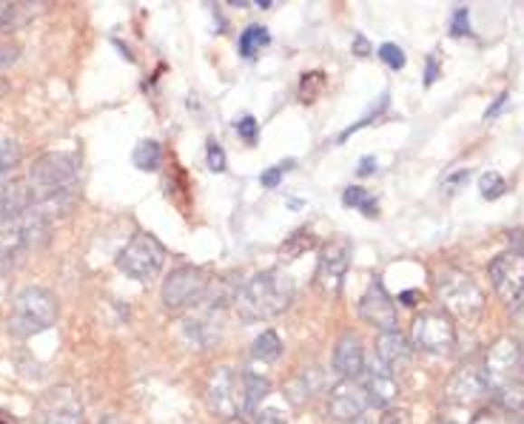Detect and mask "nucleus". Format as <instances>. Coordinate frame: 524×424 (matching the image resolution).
I'll use <instances>...</instances> for the list:
<instances>
[{
    "instance_id": "25",
    "label": "nucleus",
    "mask_w": 524,
    "mask_h": 424,
    "mask_svg": "<svg viewBox=\"0 0 524 424\" xmlns=\"http://www.w3.org/2000/svg\"><path fill=\"white\" fill-rule=\"evenodd\" d=\"M131 160L140 171H157L163 163V148L157 140H143V143H138V148H134Z\"/></svg>"
},
{
    "instance_id": "3",
    "label": "nucleus",
    "mask_w": 524,
    "mask_h": 424,
    "mask_svg": "<svg viewBox=\"0 0 524 424\" xmlns=\"http://www.w3.org/2000/svg\"><path fill=\"white\" fill-rule=\"evenodd\" d=\"M436 299L451 319H476L484 311L481 287L459 268H442L436 274Z\"/></svg>"
},
{
    "instance_id": "24",
    "label": "nucleus",
    "mask_w": 524,
    "mask_h": 424,
    "mask_svg": "<svg viewBox=\"0 0 524 424\" xmlns=\"http://www.w3.org/2000/svg\"><path fill=\"white\" fill-rule=\"evenodd\" d=\"M251 356L260 362H277L282 356V339L274 331H262L251 344Z\"/></svg>"
},
{
    "instance_id": "51",
    "label": "nucleus",
    "mask_w": 524,
    "mask_h": 424,
    "mask_svg": "<svg viewBox=\"0 0 524 424\" xmlns=\"http://www.w3.org/2000/svg\"><path fill=\"white\" fill-rule=\"evenodd\" d=\"M448 424H451V421H448Z\"/></svg>"
},
{
    "instance_id": "5",
    "label": "nucleus",
    "mask_w": 524,
    "mask_h": 424,
    "mask_svg": "<svg viewBox=\"0 0 524 424\" xmlns=\"http://www.w3.org/2000/svg\"><path fill=\"white\" fill-rule=\"evenodd\" d=\"M211 282L214 279L208 277L205 268H197V265L174 268V271L166 277L163 287H160V299L166 305V311L180 314V311H186V307L205 302Z\"/></svg>"
},
{
    "instance_id": "44",
    "label": "nucleus",
    "mask_w": 524,
    "mask_h": 424,
    "mask_svg": "<svg viewBox=\"0 0 524 424\" xmlns=\"http://www.w3.org/2000/svg\"><path fill=\"white\" fill-rule=\"evenodd\" d=\"M0 424H17V416H14V413H9V410H4V408H0Z\"/></svg>"
},
{
    "instance_id": "14",
    "label": "nucleus",
    "mask_w": 524,
    "mask_h": 424,
    "mask_svg": "<svg viewBox=\"0 0 524 424\" xmlns=\"http://www.w3.org/2000/svg\"><path fill=\"white\" fill-rule=\"evenodd\" d=\"M359 316L367 325L379 327V334L396 331V305H394L391 297H387V291H385V285L379 282V277H374V282L367 285V291L362 294V299H359Z\"/></svg>"
},
{
    "instance_id": "37",
    "label": "nucleus",
    "mask_w": 524,
    "mask_h": 424,
    "mask_svg": "<svg viewBox=\"0 0 524 424\" xmlns=\"http://www.w3.org/2000/svg\"><path fill=\"white\" fill-rule=\"evenodd\" d=\"M453 34L459 37V34H468L471 32V14H468V9H456L453 12Z\"/></svg>"
},
{
    "instance_id": "7",
    "label": "nucleus",
    "mask_w": 524,
    "mask_h": 424,
    "mask_svg": "<svg viewBox=\"0 0 524 424\" xmlns=\"http://www.w3.org/2000/svg\"><path fill=\"white\" fill-rule=\"evenodd\" d=\"M411 344L422 353L444 356L456 348V325L444 311H424L414 319Z\"/></svg>"
},
{
    "instance_id": "47",
    "label": "nucleus",
    "mask_w": 524,
    "mask_h": 424,
    "mask_svg": "<svg viewBox=\"0 0 524 424\" xmlns=\"http://www.w3.org/2000/svg\"><path fill=\"white\" fill-rule=\"evenodd\" d=\"M510 424H524V404H521V408L513 413V419H510Z\"/></svg>"
},
{
    "instance_id": "43",
    "label": "nucleus",
    "mask_w": 524,
    "mask_h": 424,
    "mask_svg": "<svg viewBox=\"0 0 524 424\" xmlns=\"http://www.w3.org/2000/svg\"><path fill=\"white\" fill-rule=\"evenodd\" d=\"M504 100H508V94H499V98H496V106H493V108H488V120H491V118H496V111L504 106Z\"/></svg>"
},
{
    "instance_id": "39",
    "label": "nucleus",
    "mask_w": 524,
    "mask_h": 424,
    "mask_svg": "<svg viewBox=\"0 0 524 424\" xmlns=\"http://www.w3.org/2000/svg\"><path fill=\"white\" fill-rule=\"evenodd\" d=\"M354 52H357L359 57H367V54H371V46H367V41H365L362 34L354 37Z\"/></svg>"
},
{
    "instance_id": "40",
    "label": "nucleus",
    "mask_w": 524,
    "mask_h": 424,
    "mask_svg": "<svg viewBox=\"0 0 524 424\" xmlns=\"http://www.w3.org/2000/svg\"><path fill=\"white\" fill-rule=\"evenodd\" d=\"M436 74H439V66H436V61H433V57H431V61H428V77H424V83H433L436 80Z\"/></svg>"
},
{
    "instance_id": "23",
    "label": "nucleus",
    "mask_w": 524,
    "mask_h": 424,
    "mask_svg": "<svg viewBox=\"0 0 524 424\" xmlns=\"http://www.w3.org/2000/svg\"><path fill=\"white\" fill-rule=\"evenodd\" d=\"M317 245V240H314V234H310L308 228H300V231H294V234H291L282 245H280V259L282 262H294V259H300L305 250H310Z\"/></svg>"
},
{
    "instance_id": "19",
    "label": "nucleus",
    "mask_w": 524,
    "mask_h": 424,
    "mask_svg": "<svg viewBox=\"0 0 524 424\" xmlns=\"http://www.w3.org/2000/svg\"><path fill=\"white\" fill-rule=\"evenodd\" d=\"M34 208V191L29 180H6L0 183V222L14 220Z\"/></svg>"
},
{
    "instance_id": "29",
    "label": "nucleus",
    "mask_w": 524,
    "mask_h": 424,
    "mask_svg": "<svg viewBox=\"0 0 524 424\" xmlns=\"http://www.w3.org/2000/svg\"><path fill=\"white\" fill-rule=\"evenodd\" d=\"M496 401L501 404L504 410H510V413H516L521 404H524V384H519V382H513V384H504V388H499L496 391Z\"/></svg>"
},
{
    "instance_id": "46",
    "label": "nucleus",
    "mask_w": 524,
    "mask_h": 424,
    "mask_svg": "<svg viewBox=\"0 0 524 424\" xmlns=\"http://www.w3.org/2000/svg\"><path fill=\"white\" fill-rule=\"evenodd\" d=\"M97 424H129V421H123V419H118V416H103Z\"/></svg>"
},
{
    "instance_id": "28",
    "label": "nucleus",
    "mask_w": 524,
    "mask_h": 424,
    "mask_svg": "<svg viewBox=\"0 0 524 424\" xmlns=\"http://www.w3.org/2000/svg\"><path fill=\"white\" fill-rule=\"evenodd\" d=\"M271 41L268 32L262 26H248L243 34H240V54L243 57H254L265 43Z\"/></svg>"
},
{
    "instance_id": "9",
    "label": "nucleus",
    "mask_w": 524,
    "mask_h": 424,
    "mask_svg": "<svg viewBox=\"0 0 524 424\" xmlns=\"http://www.w3.org/2000/svg\"><path fill=\"white\" fill-rule=\"evenodd\" d=\"M205 404L214 416L237 419V413L243 410V379L231 371V368H214L205 382Z\"/></svg>"
},
{
    "instance_id": "45",
    "label": "nucleus",
    "mask_w": 524,
    "mask_h": 424,
    "mask_svg": "<svg viewBox=\"0 0 524 424\" xmlns=\"http://www.w3.org/2000/svg\"><path fill=\"white\" fill-rule=\"evenodd\" d=\"M348 424H376V419L371 413H362V416H357L354 421H348Z\"/></svg>"
},
{
    "instance_id": "30",
    "label": "nucleus",
    "mask_w": 524,
    "mask_h": 424,
    "mask_svg": "<svg viewBox=\"0 0 524 424\" xmlns=\"http://www.w3.org/2000/svg\"><path fill=\"white\" fill-rule=\"evenodd\" d=\"M479 191L484 200H499L504 191H508V183H504V177L496 174V171H484L479 177Z\"/></svg>"
},
{
    "instance_id": "50",
    "label": "nucleus",
    "mask_w": 524,
    "mask_h": 424,
    "mask_svg": "<svg viewBox=\"0 0 524 424\" xmlns=\"http://www.w3.org/2000/svg\"><path fill=\"white\" fill-rule=\"evenodd\" d=\"M225 424H248V421H243V419H228Z\"/></svg>"
},
{
    "instance_id": "27",
    "label": "nucleus",
    "mask_w": 524,
    "mask_h": 424,
    "mask_svg": "<svg viewBox=\"0 0 524 424\" xmlns=\"http://www.w3.org/2000/svg\"><path fill=\"white\" fill-rule=\"evenodd\" d=\"M21 160H24V151L17 146V140L0 137V183H6V177L21 165Z\"/></svg>"
},
{
    "instance_id": "31",
    "label": "nucleus",
    "mask_w": 524,
    "mask_h": 424,
    "mask_svg": "<svg viewBox=\"0 0 524 424\" xmlns=\"http://www.w3.org/2000/svg\"><path fill=\"white\" fill-rule=\"evenodd\" d=\"M376 54H379V57H382V61H385L387 66H391L394 71L405 69V52H402V49H399L396 43H382Z\"/></svg>"
},
{
    "instance_id": "16",
    "label": "nucleus",
    "mask_w": 524,
    "mask_h": 424,
    "mask_svg": "<svg viewBox=\"0 0 524 424\" xmlns=\"http://www.w3.org/2000/svg\"><path fill=\"white\" fill-rule=\"evenodd\" d=\"M376 356L379 364L387 368L394 376L411 368V359H414V344L407 342L399 331H385L376 336Z\"/></svg>"
},
{
    "instance_id": "41",
    "label": "nucleus",
    "mask_w": 524,
    "mask_h": 424,
    "mask_svg": "<svg viewBox=\"0 0 524 424\" xmlns=\"http://www.w3.org/2000/svg\"><path fill=\"white\" fill-rule=\"evenodd\" d=\"M374 165H376V160H374V157H365V160L359 163V174H371Z\"/></svg>"
},
{
    "instance_id": "12",
    "label": "nucleus",
    "mask_w": 524,
    "mask_h": 424,
    "mask_svg": "<svg viewBox=\"0 0 524 424\" xmlns=\"http://www.w3.org/2000/svg\"><path fill=\"white\" fill-rule=\"evenodd\" d=\"M521 368L519 362V344L508 336H501L499 342H493L488 348V356H484V379H488L491 391L496 393L504 384H513L516 373Z\"/></svg>"
},
{
    "instance_id": "18",
    "label": "nucleus",
    "mask_w": 524,
    "mask_h": 424,
    "mask_svg": "<svg viewBox=\"0 0 524 424\" xmlns=\"http://www.w3.org/2000/svg\"><path fill=\"white\" fill-rule=\"evenodd\" d=\"M334 371L342 379H359L365 371V351H362V342L357 334H342L337 348H334Z\"/></svg>"
},
{
    "instance_id": "1",
    "label": "nucleus",
    "mask_w": 524,
    "mask_h": 424,
    "mask_svg": "<svg viewBox=\"0 0 524 424\" xmlns=\"http://www.w3.org/2000/svg\"><path fill=\"white\" fill-rule=\"evenodd\" d=\"M294 302V279L285 271H262L257 277H251L234 299V307L243 322H262L274 319L285 314V307Z\"/></svg>"
},
{
    "instance_id": "8",
    "label": "nucleus",
    "mask_w": 524,
    "mask_h": 424,
    "mask_svg": "<svg viewBox=\"0 0 524 424\" xmlns=\"http://www.w3.org/2000/svg\"><path fill=\"white\" fill-rule=\"evenodd\" d=\"M37 424H83V399L71 384H54L34 404Z\"/></svg>"
},
{
    "instance_id": "38",
    "label": "nucleus",
    "mask_w": 524,
    "mask_h": 424,
    "mask_svg": "<svg viewBox=\"0 0 524 424\" xmlns=\"http://www.w3.org/2000/svg\"><path fill=\"white\" fill-rule=\"evenodd\" d=\"M17 57H21L17 46H0V69H9L12 63H17Z\"/></svg>"
},
{
    "instance_id": "2",
    "label": "nucleus",
    "mask_w": 524,
    "mask_h": 424,
    "mask_svg": "<svg viewBox=\"0 0 524 424\" xmlns=\"http://www.w3.org/2000/svg\"><path fill=\"white\" fill-rule=\"evenodd\" d=\"M57 322V299L46 287H24L21 294L12 299V314H9V331L14 336H34L43 334Z\"/></svg>"
},
{
    "instance_id": "4",
    "label": "nucleus",
    "mask_w": 524,
    "mask_h": 424,
    "mask_svg": "<svg viewBox=\"0 0 524 424\" xmlns=\"http://www.w3.org/2000/svg\"><path fill=\"white\" fill-rule=\"evenodd\" d=\"M81 174V160L71 151H49L43 157H37L34 165L29 168V185L34 191V203L46 197V194H57V191H69Z\"/></svg>"
},
{
    "instance_id": "11",
    "label": "nucleus",
    "mask_w": 524,
    "mask_h": 424,
    "mask_svg": "<svg viewBox=\"0 0 524 424\" xmlns=\"http://www.w3.org/2000/svg\"><path fill=\"white\" fill-rule=\"evenodd\" d=\"M488 274H491L496 294L510 307L524 299V254L521 250L513 248V250H504V254H499L491 262Z\"/></svg>"
},
{
    "instance_id": "22",
    "label": "nucleus",
    "mask_w": 524,
    "mask_h": 424,
    "mask_svg": "<svg viewBox=\"0 0 524 424\" xmlns=\"http://www.w3.org/2000/svg\"><path fill=\"white\" fill-rule=\"evenodd\" d=\"M271 393V382L260 373H243V410H260L262 399Z\"/></svg>"
},
{
    "instance_id": "26",
    "label": "nucleus",
    "mask_w": 524,
    "mask_h": 424,
    "mask_svg": "<svg viewBox=\"0 0 524 424\" xmlns=\"http://www.w3.org/2000/svg\"><path fill=\"white\" fill-rule=\"evenodd\" d=\"M342 203H345L348 208H354V211H362L365 217H376V214H379V203H376V197H374V194H367V191L359 188V185L345 188Z\"/></svg>"
},
{
    "instance_id": "35",
    "label": "nucleus",
    "mask_w": 524,
    "mask_h": 424,
    "mask_svg": "<svg viewBox=\"0 0 524 424\" xmlns=\"http://www.w3.org/2000/svg\"><path fill=\"white\" fill-rule=\"evenodd\" d=\"M237 131H240V137L243 140H248V143H257V120L254 118H243V120H237Z\"/></svg>"
},
{
    "instance_id": "17",
    "label": "nucleus",
    "mask_w": 524,
    "mask_h": 424,
    "mask_svg": "<svg viewBox=\"0 0 524 424\" xmlns=\"http://www.w3.org/2000/svg\"><path fill=\"white\" fill-rule=\"evenodd\" d=\"M359 382H362V388H365V393H367V401L374 404V408H391V404L396 401V396H399V384H396V376L387 371V368H367L365 364V371H362V376H359Z\"/></svg>"
},
{
    "instance_id": "13",
    "label": "nucleus",
    "mask_w": 524,
    "mask_h": 424,
    "mask_svg": "<svg viewBox=\"0 0 524 424\" xmlns=\"http://www.w3.org/2000/svg\"><path fill=\"white\" fill-rule=\"evenodd\" d=\"M367 408H371V401H367V393L359 379H342L328 393V416L339 424L354 421L357 416L367 413Z\"/></svg>"
},
{
    "instance_id": "34",
    "label": "nucleus",
    "mask_w": 524,
    "mask_h": 424,
    "mask_svg": "<svg viewBox=\"0 0 524 424\" xmlns=\"http://www.w3.org/2000/svg\"><path fill=\"white\" fill-rule=\"evenodd\" d=\"M379 424H411V410L407 408H387Z\"/></svg>"
},
{
    "instance_id": "21",
    "label": "nucleus",
    "mask_w": 524,
    "mask_h": 424,
    "mask_svg": "<svg viewBox=\"0 0 524 424\" xmlns=\"http://www.w3.org/2000/svg\"><path fill=\"white\" fill-rule=\"evenodd\" d=\"M37 6L43 4H9V0H0V34L26 26L37 14Z\"/></svg>"
},
{
    "instance_id": "48",
    "label": "nucleus",
    "mask_w": 524,
    "mask_h": 424,
    "mask_svg": "<svg viewBox=\"0 0 524 424\" xmlns=\"http://www.w3.org/2000/svg\"><path fill=\"white\" fill-rule=\"evenodd\" d=\"M6 94H9V80L6 77H0V98H6Z\"/></svg>"
},
{
    "instance_id": "32",
    "label": "nucleus",
    "mask_w": 524,
    "mask_h": 424,
    "mask_svg": "<svg viewBox=\"0 0 524 424\" xmlns=\"http://www.w3.org/2000/svg\"><path fill=\"white\" fill-rule=\"evenodd\" d=\"M291 165H294V160H285V163H280V165H274V168L262 171V174H260L262 188H277V185H280V180H282V174H285V171H288Z\"/></svg>"
},
{
    "instance_id": "15",
    "label": "nucleus",
    "mask_w": 524,
    "mask_h": 424,
    "mask_svg": "<svg viewBox=\"0 0 524 424\" xmlns=\"http://www.w3.org/2000/svg\"><path fill=\"white\" fill-rule=\"evenodd\" d=\"M488 393H491V384L484 379V371L476 368V364H464V368H459L451 376V382L444 384V399L451 404H473Z\"/></svg>"
},
{
    "instance_id": "42",
    "label": "nucleus",
    "mask_w": 524,
    "mask_h": 424,
    "mask_svg": "<svg viewBox=\"0 0 524 424\" xmlns=\"http://www.w3.org/2000/svg\"><path fill=\"white\" fill-rule=\"evenodd\" d=\"M513 319H516V322H519V325L524 327V299L513 305Z\"/></svg>"
},
{
    "instance_id": "33",
    "label": "nucleus",
    "mask_w": 524,
    "mask_h": 424,
    "mask_svg": "<svg viewBox=\"0 0 524 424\" xmlns=\"http://www.w3.org/2000/svg\"><path fill=\"white\" fill-rule=\"evenodd\" d=\"M208 168L211 171H217V174H223L225 171V151L214 143V140H208Z\"/></svg>"
},
{
    "instance_id": "10",
    "label": "nucleus",
    "mask_w": 524,
    "mask_h": 424,
    "mask_svg": "<svg viewBox=\"0 0 524 424\" xmlns=\"http://www.w3.org/2000/svg\"><path fill=\"white\" fill-rule=\"evenodd\" d=\"M351 257H354V245L345 237H337L328 245H322L319 265H317V285L322 294H339L342 279L348 274V268H351Z\"/></svg>"
},
{
    "instance_id": "6",
    "label": "nucleus",
    "mask_w": 524,
    "mask_h": 424,
    "mask_svg": "<svg viewBox=\"0 0 524 424\" xmlns=\"http://www.w3.org/2000/svg\"><path fill=\"white\" fill-rule=\"evenodd\" d=\"M163 262H166V248L157 237L151 234H134L126 248L118 254V268L129 277V279H138V282H148L163 271Z\"/></svg>"
},
{
    "instance_id": "20",
    "label": "nucleus",
    "mask_w": 524,
    "mask_h": 424,
    "mask_svg": "<svg viewBox=\"0 0 524 424\" xmlns=\"http://www.w3.org/2000/svg\"><path fill=\"white\" fill-rule=\"evenodd\" d=\"M322 388V373L317 368H302L294 379L285 384V396L291 404H305L314 399V393Z\"/></svg>"
},
{
    "instance_id": "49",
    "label": "nucleus",
    "mask_w": 524,
    "mask_h": 424,
    "mask_svg": "<svg viewBox=\"0 0 524 424\" xmlns=\"http://www.w3.org/2000/svg\"><path fill=\"white\" fill-rule=\"evenodd\" d=\"M519 362H521V371H524V344H519Z\"/></svg>"
},
{
    "instance_id": "36",
    "label": "nucleus",
    "mask_w": 524,
    "mask_h": 424,
    "mask_svg": "<svg viewBox=\"0 0 524 424\" xmlns=\"http://www.w3.org/2000/svg\"><path fill=\"white\" fill-rule=\"evenodd\" d=\"M257 424H288V416H282L277 408H260Z\"/></svg>"
}]
</instances>
